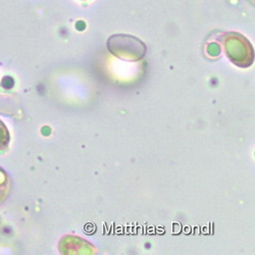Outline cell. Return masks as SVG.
<instances>
[{"label": "cell", "mask_w": 255, "mask_h": 255, "mask_svg": "<svg viewBox=\"0 0 255 255\" xmlns=\"http://www.w3.org/2000/svg\"><path fill=\"white\" fill-rule=\"evenodd\" d=\"M9 143V133L4 123L0 120V150H4Z\"/></svg>", "instance_id": "4"}, {"label": "cell", "mask_w": 255, "mask_h": 255, "mask_svg": "<svg viewBox=\"0 0 255 255\" xmlns=\"http://www.w3.org/2000/svg\"><path fill=\"white\" fill-rule=\"evenodd\" d=\"M108 46L113 54L127 60H139L146 53V46L143 42L130 35L112 36Z\"/></svg>", "instance_id": "1"}, {"label": "cell", "mask_w": 255, "mask_h": 255, "mask_svg": "<svg viewBox=\"0 0 255 255\" xmlns=\"http://www.w3.org/2000/svg\"><path fill=\"white\" fill-rule=\"evenodd\" d=\"M10 187L11 184L9 177L2 168H0V204L4 202L8 197V194L10 192Z\"/></svg>", "instance_id": "3"}, {"label": "cell", "mask_w": 255, "mask_h": 255, "mask_svg": "<svg viewBox=\"0 0 255 255\" xmlns=\"http://www.w3.org/2000/svg\"><path fill=\"white\" fill-rule=\"evenodd\" d=\"M226 52L233 62L247 67L252 62V47L249 42L238 34H232L226 42Z\"/></svg>", "instance_id": "2"}]
</instances>
